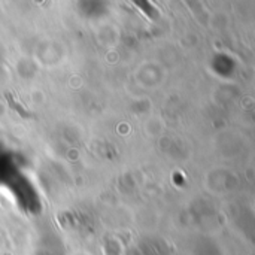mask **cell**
I'll list each match as a JSON object with an SVG mask.
<instances>
[{"label":"cell","instance_id":"cell-1","mask_svg":"<svg viewBox=\"0 0 255 255\" xmlns=\"http://www.w3.org/2000/svg\"><path fill=\"white\" fill-rule=\"evenodd\" d=\"M4 97L7 99V103H9V106L13 109V111H16L22 118H34V115L30 112V111H27V109H24L22 106H21V103H18L13 97H12V94L9 93V91H6L4 93Z\"/></svg>","mask_w":255,"mask_h":255}]
</instances>
